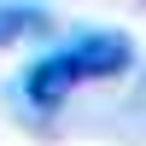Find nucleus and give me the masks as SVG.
I'll return each instance as SVG.
<instances>
[{
  "label": "nucleus",
  "mask_w": 146,
  "mask_h": 146,
  "mask_svg": "<svg viewBox=\"0 0 146 146\" xmlns=\"http://www.w3.org/2000/svg\"><path fill=\"white\" fill-rule=\"evenodd\" d=\"M35 29H47V6H0V47L6 41H23V35H35Z\"/></svg>",
  "instance_id": "3"
},
{
  "label": "nucleus",
  "mask_w": 146,
  "mask_h": 146,
  "mask_svg": "<svg viewBox=\"0 0 146 146\" xmlns=\"http://www.w3.org/2000/svg\"><path fill=\"white\" fill-rule=\"evenodd\" d=\"M76 82H88V70H82V58L70 53V47H58V53L35 58V64L23 70V100H29L35 111H53L58 100H70Z\"/></svg>",
  "instance_id": "1"
},
{
  "label": "nucleus",
  "mask_w": 146,
  "mask_h": 146,
  "mask_svg": "<svg viewBox=\"0 0 146 146\" xmlns=\"http://www.w3.org/2000/svg\"><path fill=\"white\" fill-rule=\"evenodd\" d=\"M70 53L82 58V70H88V82H105V76H123L129 64H135V41H129L123 29H88L70 41Z\"/></svg>",
  "instance_id": "2"
}]
</instances>
